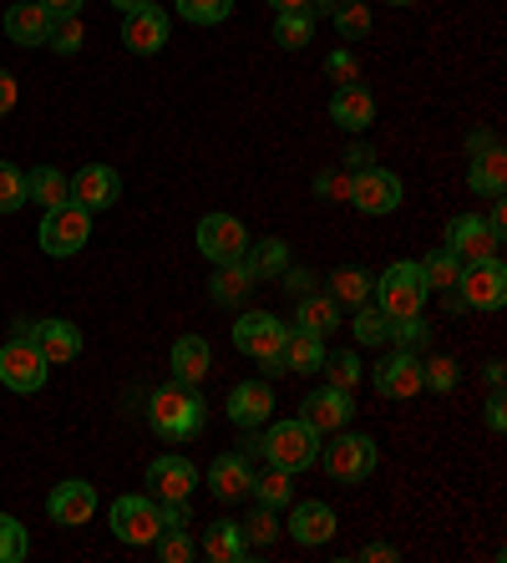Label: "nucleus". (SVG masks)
I'll return each instance as SVG.
<instances>
[{
    "label": "nucleus",
    "mask_w": 507,
    "mask_h": 563,
    "mask_svg": "<svg viewBox=\"0 0 507 563\" xmlns=\"http://www.w3.org/2000/svg\"><path fill=\"white\" fill-rule=\"evenodd\" d=\"M361 559L365 563H390V559H396V549H390V543H365Z\"/></svg>",
    "instance_id": "56"
},
{
    "label": "nucleus",
    "mask_w": 507,
    "mask_h": 563,
    "mask_svg": "<svg viewBox=\"0 0 507 563\" xmlns=\"http://www.w3.org/2000/svg\"><path fill=\"white\" fill-rule=\"evenodd\" d=\"M46 46L62 52V56L81 52V21L77 15H52V36H46Z\"/></svg>",
    "instance_id": "46"
},
{
    "label": "nucleus",
    "mask_w": 507,
    "mask_h": 563,
    "mask_svg": "<svg viewBox=\"0 0 507 563\" xmlns=\"http://www.w3.org/2000/svg\"><path fill=\"white\" fill-rule=\"evenodd\" d=\"M376 391L386 396V401H411V396H421L427 386H421V355L406 351V345H396V355H386V361H376Z\"/></svg>",
    "instance_id": "13"
},
{
    "label": "nucleus",
    "mask_w": 507,
    "mask_h": 563,
    "mask_svg": "<svg viewBox=\"0 0 507 563\" xmlns=\"http://www.w3.org/2000/svg\"><path fill=\"white\" fill-rule=\"evenodd\" d=\"M254 285H260V279L249 275L244 260L219 264V275L209 279V300H213V305H244L249 295H254Z\"/></svg>",
    "instance_id": "28"
},
{
    "label": "nucleus",
    "mask_w": 507,
    "mask_h": 563,
    "mask_svg": "<svg viewBox=\"0 0 507 563\" xmlns=\"http://www.w3.org/2000/svg\"><path fill=\"white\" fill-rule=\"evenodd\" d=\"M482 376H487V386H503V361H487V371H482Z\"/></svg>",
    "instance_id": "62"
},
{
    "label": "nucleus",
    "mask_w": 507,
    "mask_h": 563,
    "mask_svg": "<svg viewBox=\"0 0 507 563\" xmlns=\"http://www.w3.org/2000/svg\"><path fill=\"white\" fill-rule=\"evenodd\" d=\"M239 528H244V543H249V549H269L274 538H279V518H274V508H264V503L249 512Z\"/></svg>",
    "instance_id": "39"
},
{
    "label": "nucleus",
    "mask_w": 507,
    "mask_h": 563,
    "mask_svg": "<svg viewBox=\"0 0 507 563\" xmlns=\"http://www.w3.org/2000/svg\"><path fill=\"white\" fill-rule=\"evenodd\" d=\"M320 467L335 477V483H365L371 472H376V442L365 432H345L340 427L335 442H320Z\"/></svg>",
    "instance_id": "5"
},
{
    "label": "nucleus",
    "mask_w": 507,
    "mask_h": 563,
    "mask_svg": "<svg viewBox=\"0 0 507 563\" xmlns=\"http://www.w3.org/2000/svg\"><path fill=\"white\" fill-rule=\"evenodd\" d=\"M340 0H305V15H335Z\"/></svg>",
    "instance_id": "59"
},
{
    "label": "nucleus",
    "mask_w": 507,
    "mask_h": 563,
    "mask_svg": "<svg viewBox=\"0 0 507 563\" xmlns=\"http://www.w3.org/2000/svg\"><path fill=\"white\" fill-rule=\"evenodd\" d=\"M244 264L254 279H279L289 269V244L285 239H260V244L244 250Z\"/></svg>",
    "instance_id": "32"
},
{
    "label": "nucleus",
    "mask_w": 507,
    "mask_h": 563,
    "mask_svg": "<svg viewBox=\"0 0 507 563\" xmlns=\"http://www.w3.org/2000/svg\"><path fill=\"white\" fill-rule=\"evenodd\" d=\"M295 325L299 330H310V335H320V341H326V335H335L340 330V305L330 300V295H299V310H295Z\"/></svg>",
    "instance_id": "29"
},
{
    "label": "nucleus",
    "mask_w": 507,
    "mask_h": 563,
    "mask_svg": "<svg viewBox=\"0 0 507 563\" xmlns=\"http://www.w3.org/2000/svg\"><path fill=\"white\" fill-rule=\"evenodd\" d=\"M390 320L381 314V305H355V341L361 345H386Z\"/></svg>",
    "instance_id": "42"
},
{
    "label": "nucleus",
    "mask_w": 507,
    "mask_h": 563,
    "mask_svg": "<svg viewBox=\"0 0 507 563\" xmlns=\"http://www.w3.org/2000/svg\"><path fill=\"white\" fill-rule=\"evenodd\" d=\"M213 371V351L203 335H183L178 345H173V380H183V386H198V380Z\"/></svg>",
    "instance_id": "26"
},
{
    "label": "nucleus",
    "mask_w": 507,
    "mask_h": 563,
    "mask_svg": "<svg viewBox=\"0 0 507 563\" xmlns=\"http://www.w3.org/2000/svg\"><path fill=\"white\" fill-rule=\"evenodd\" d=\"M249 487H254L249 452H223V457H213V467H209V493H213V498H219V503L249 498Z\"/></svg>",
    "instance_id": "21"
},
{
    "label": "nucleus",
    "mask_w": 507,
    "mask_h": 563,
    "mask_svg": "<svg viewBox=\"0 0 507 563\" xmlns=\"http://www.w3.org/2000/svg\"><path fill=\"white\" fill-rule=\"evenodd\" d=\"M467 153H472V157L497 153V132H472V137H467Z\"/></svg>",
    "instance_id": "54"
},
{
    "label": "nucleus",
    "mask_w": 507,
    "mask_h": 563,
    "mask_svg": "<svg viewBox=\"0 0 507 563\" xmlns=\"http://www.w3.org/2000/svg\"><path fill=\"white\" fill-rule=\"evenodd\" d=\"M31 553V538L26 528L15 523L11 512H0V563H21Z\"/></svg>",
    "instance_id": "43"
},
{
    "label": "nucleus",
    "mask_w": 507,
    "mask_h": 563,
    "mask_svg": "<svg viewBox=\"0 0 507 563\" xmlns=\"http://www.w3.org/2000/svg\"><path fill=\"white\" fill-rule=\"evenodd\" d=\"M467 188L472 194H482V198H503L507 194V157H503V147H497V153L472 157Z\"/></svg>",
    "instance_id": "31"
},
{
    "label": "nucleus",
    "mask_w": 507,
    "mask_h": 563,
    "mask_svg": "<svg viewBox=\"0 0 507 563\" xmlns=\"http://www.w3.org/2000/svg\"><path fill=\"white\" fill-rule=\"evenodd\" d=\"M249 250V229L234 219V213H203V223H198V254L213 264H234L244 260Z\"/></svg>",
    "instance_id": "11"
},
{
    "label": "nucleus",
    "mask_w": 507,
    "mask_h": 563,
    "mask_svg": "<svg viewBox=\"0 0 507 563\" xmlns=\"http://www.w3.org/2000/svg\"><path fill=\"white\" fill-rule=\"evenodd\" d=\"M351 417H355V391H340V386H320V391H310L299 401V421L315 427L320 437L351 427Z\"/></svg>",
    "instance_id": "14"
},
{
    "label": "nucleus",
    "mask_w": 507,
    "mask_h": 563,
    "mask_svg": "<svg viewBox=\"0 0 507 563\" xmlns=\"http://www.w3.org/2000/svg\"><path fill=\"white\" fill-rule=\"evenodd\" d=\"M487 427H493V432H507V401H503V386H493V396H487Z\"/></svg>",
    "instance_id": "51"
},
{
    "label": "nucleus",
    "mask_w": 507,
    "mask_h": 563,
    "mask_svg": "<svg viewBox=\"0 0 507 563\" xmlns=\"http://www.w3.org/2000/svg\"><path fill=\"white\" fill-rule=\"evenodd\" d=\"M289 477H295V472L269 467V472H260V477H254V487H249V493H254L264 508L279 512V508H289V503H295V483H289Z\"/></svg>",
    "instance_id": "35"
},
{
    "label": "nucleus",
    "mask_w": 507,
    "mask_h": 563,
    "mask_svg": "<svg viewBox=\"0 0 507 563\" xmlns=\"http://www.w3.org/2000/svg\"><path fill=\"white\" fill-rule=\"evenodd\" d=\"M41 250L52 254V260H71V254L87 250L91 239V213L81 209V203H56V209H46V219H41Z\"/></svg>",
    "instance_id": "6"
},
{
    "label": "nucleus",
    "mask_w": 507,
    "mask_h": 563,
    "mask_svg": "<svg viewBox=\"0 0 507 563\" xmlns=\"http://www.w3.org/2000/svg\"><path fill=\"white\" fill-rule=\"evenodd\" d=\"M326 77L335 81V87H351V81H361V62H355V52H345V46H340V52H330L326 56Z\"/></svg>",
    "instance_id": "48"
},
{
    "label": "nucleus",
    "mask_w": 507,
    "mask_h": 563,
    "mask_svg": "<svg viewBox=\"0 0 507 563\" xmlns=\"http://www.w3.org/2000/svg\"><path fill=\"white\" fill-rule=\"evenodd\" d=\"M326 341L320 335H310V330H289L285 335V351H279V361H285V371H299V376H315V371L326 366Z\"/></svg>",
    "instance_id": "27"
},
{
    "label": "nucleus",
    "mask_w": 507,
    "mask_h": 563,
    "mask_svg": "<svg viewBox=\"0 0 507 563\" xmlns=\"http://www.w3.org/2000/svg\"><path fill=\"white\" fill-rule=\"evenodd\" d=\"M330 122L345 132H365L371 122H376V97L365 92L361 81H351V87H335V97H330Z\"/></svg>",
    "instance_id": "23"
},
{
    "label": "nucleus",
    "mask_w": 507,
    "mask_h": 563,
    "mask_svg": "<svg viewBox=\"0 0 507 563\" xmlns=\"http://www.w3.org/2000/svg\"><path fill=\"white\" fill-rule=\"evenodd\" d=\"M153 553L163 563H188L198 553V543H194V533H188V528H163V533L153 538Z\"/></svg>",
    "instance_id": "38"
},
{
    "label": "nucleus",
    "mask_w": 507,
    "mask_h": 563,
    "mask_svg": "<svg viewBox=\"0 0 507 563\" xmlns=\"http://www.w3.org/2000/svg\"><path fill=\"white\" fill-rule=\"evenodd\" d=\"M447 250H452L462 264L503 260V234H493V223L477 219V213H462V219L447 223Z\"/></svg>",
    "instance_id": "10"
},
{
    "label": "nucleus",
    "mask_w": 507,
    "mask_h": 563,
    "mask_svg": "<svg viewBox=\"0 0 507 563\" xmlns=\"http://www.w3.org/2000/svg\"><path fill=\"white\" fill-rule=\"evenodd\" d=\"M157 518H163V528H188V523H194L188 498H183V503H157Z\"/></svg>",
    "instance_id": "50"
},
{
    "label": "nucleus",
    "mask_w": 507,
    "mask_h": 563,
    "mask_svg": "<svg viewBox=\"0 0 507 563\" xmlns=\"http://www.w3.org/2000/svg\"><path fill=\"white\" fill-rule=\"evenodd\" d=\"M279 279H285V289H289V295H295V300H299V295H310V289H315V279L305 275V269H285V275H279Z\"/></svg>",
    "instance_id": "53"
},
{
    "label": "nucleus",
    "mask_w": 507,
    "mask_h": 563,
    "mask_svg": "<svg viewBox=\"0 0 507 563\" xmlns=\"http://www.w3.org/2000/svg\"><path fill=\"white\" fill-rule=\"evenodd\" d=\"M285 335H289V325H285V320H274L269 310H249V314H239V320H234V351L249 355V361H260L269 376H279V371H285V361H279Z\"/></svg>",
    "instance_id": "3"
},
{
    "label": "nucleus",
    "mask_w": 507,
    "mask_h": 563,
    "mask_svg": "<svg viewBox=\"0 0 507 563\" xmlns=\"http://www.w3.org/2000/svg\"><path fill=\"white\" fill-rule=\"evenodd\" d=\"M487 223H493V234H503V229H507V209H503V198H493V213H487Z\"/></svg>",
    "instance_id": "58"
},
{
    "label": "nucleus",
    "mask_w": 507,
    "mask_h": 563,
    "mask_svg": "<svg viewBox=\"0 0 507 563\" xmlns=\"http://www.w3.org/2000/svg\"><path fill=\"white\" fill-rule=\"evenodd\" d=\"M198 553H203V559H213V563H239L249 553L244 528H239L234 518H219V523L203 528V543H198Z\"/></svg>",
    "instance_id": "25"
},
{
    "label": "nucleus",
    "mask_w": 507,
    "mask_h": 563,
    "mask_svg": "<svg viewBox=\"0 0 507 563\" xmlns=\"http://www.w3.org/2000/svg\"><path fill=\"white\" fill-rule=\"evenodd\" d=\"M122 194V178L107 163H87V168H77V178H71V203H81L87 213L97 209H112Z\"/></svg>",
    "instance_id": "20"
},
{
    "label": "nucleus",
    "mask_w": 507,
    "mask_h": 563,
    "mask_svg": "<svg viewBox=\"0 0 507 563\" xmlns=\"http://www.w3.org/2000/svg\"><path fill=\"white\" fill-rule=\"evenodd\" d=\"M390 5H417V0H390Z\"/></svg>",
    "instance_id": "64"
},
{
    "label": "nucleus",
    "mask_w": 507,
    "mask_h": 563,
    "mask_svg": "<svg viewBox=\"0 0 507 563\" xmlns=\"http://www.w3.org/2000/svg\"><path fill=\"white\" fill-rule=\"evenodd\" d=\"M46 376H52V361L36 351V341H5L0 345V386L5 391H41L46 386Z\"/></svg>",
    "instance_id": "7"
},
{
    "label": "nucleus",
    "mask_w": 507,
    "mask_h": 563,
    "mask_svg": "<svg viewBox=\"0 0 507 563\" xmlns=\"http://www.w3.org/2000/svg\"><path fill=\"white\" fill-rule=\"evenodd\" d=\"M249 457H264L269 467H285V472H305L315 467V457H320V432L315 427H305V421H274L264 437H249L244 442Z\"/></svg>",
    "instance_id": "2"
},
{
    "label": "nucleus",
    "mask_w": 507,
    "mask_h": 563,
    "mask_svg": "<svg viewBox=\"0 0 507 563\" xmlns=\"http://www.w3.org/2000/svg\"><path fill=\"white\" fill-rule=\"evenodd\" d=\"M5 36L15 46H46L52 36V11L41 5V0H15L11 11H5Z\"/></svg>",
    "instance_id": "22"
},
{
    "label": "nucleus",
    "mask_w": 507,
    "mask_h": 563,
    "mask_svg": "<svg viewBox=\"0 0 507 563\" xmlns=\"http://www.w3.org/2000/svg\"><path fill=\"white\" fill-rule=\"evenodd\" d=\"M26 203V173L15 163H0V213H15Z\"/></svg>",
    "instance_id": "45"
},
{
    "label": "nucleus",
    "mask_w": 507,
    "mask_h": 563,
    "mask_svg": "<svg viewBox=\"0 0 507 563\" xmlns=\"http://www.w3.org/2000/svg\"><path fill=\"white\" fill-rule=\"evenodd\" d=\"M386 341L406 345V351H417V345H421V341H427V325H421V314H411V320H390V330H386Z\"/></svg>",
    "instance_id": "49"
},
{
    "label": "nucleus",
    "mask_w": 507,
    "mask_h": 563,
    "mask_svg": "<svg viewBox=\"0 0 507 563\" xmlns=\"http://www.w3.org/2000/svg\"><path fill=\"white\" fill-rule=\"evenodd\" d=\"M326 386H340V391H355L361 386V361L355 351H340V355H326Z\"/></svg>",
    "instance_id": "41"
},
{
    "label": "nucleus",
    "mask_w": 507,
    "mask_h": 563,
    "mask_svg": "<svg viewBox=\"0 0 507 563\" xmlns=\"http://www.w3.org/2000/svg\"><path fill=\"white\" fill-rule=\"evenodd\" d=\"M41 5H46L52 15H77L81 11V0H41Z\"/></svg>",
    "instance_id": "57"
},
{
    "label": "nucleus",
    "mask_w": 507,
    "mask_h": 563,
    "mask_svg": "<svg viewBox=\"0 0 507 563\" xmlns=\"http://www.w3.org/2000/svg\"><path fill=\"white\" fill-rule=\"evenodd\" d=\"M421 279H427V289L447 295V289H456V279H462V260L442 244V250H431L427 260H421Z\"/></svg>",
    "instance_id": "34"
},
{
    "label": "nucleus",
    "mask_w": 507,
    "mask_h": 563,
    "mask_svg": "<svg viewBox=\"0 0 507 563\" xmlns=\"http://www.w3.org/2000/svg\"><path fill=\"white\" fill-rule=\"evenodd\" d=\"M371 295H376V305H381L386 320H411V314H421V305H427L431 289H427V279H421V264L396 260L386 275L371 285Z\"/></svg>",
    "instance_id": "4"
},
{
    "label": "nucleus",
    "mask_w": 507,
    "mask_h": 563,
    "mask_svg": "<svg viewBox=\"0 0 507 563\" xmlns=\"http://www.w3.org/2000/svg\"><path fill=\"white\" fill-rule=\"evenodd\" d=\"M335 31L345 41H361L371 31V11H365V0H340L335 5Z\"/></svg>",
    "instance_id": "44"
},
{
    "label": "nucleus",
    "mask_w": 507,
    "mask_h": 563,
    "mask_svg": "<svg viewBox=\"0 0 507 563\" xmlns=\"http://www.w3.org/2000/svg\"><path fill=\"white\" fill-rule=\"evenodd\" d=\"M229 421L234 427H244V432H254V427H264V421L274 417V386L269 380H234L229 386Z\"/></svg>",
    "instance_id": "16"
},
{
    "label": "nucleus",
    "mask_w": 507,
    "mask_h": 563,
    "mask_svg": "<svg viewBox=\"0 0 507 563\" xmlns=\"http://www.w3.org/2000/svg\"><path fill=\"white\" fill-rule=\"evenodd\" d=\"M401 198H406V188H401V178L390 168H361V173H351V198L345 203H355L361 213H371V219H381V213H396L401 209Z\"/></svg>",
    "instance_id": "9"
},
{
    "label": "nucleus",
    "mask_w": 507,
    "mask_h": 563,
    "mask_svg": "<svg viewBox=\"0 0 507 563\" xmlns=\"http://www.w3.org/2000/svg\"><path fill=\"white\" fill-rule=\"evenodd\" d=\"M147 421H153V432L163 437V442H188V437L203 432L209 411H203V396H198V386L168 380V386H157L153 401H147Z\"/></svg>",
    "instance_id": "1"
},
{
    "label": "nucleus",
    "mask_w": 507,
    "mask_h": 563,
    "mask_svg": "<svg viewBox=\"0 0 507 563\" xmlns=\"http://www.w3.org/2000/svg\"><path fill=\"white\" fill-rule=\"evenodd\" d=\"M178 15L194 26H223L234 15V0H178Z\"/></svg>",
    "instance_id": "37"
},
{
    "label": "nucleus",
    "mask_w": 507,
    "mask_h": 563,
    "mask_svg": "<svg viewBox=\"0 0 507 563\" xmlns=\"http://www.w3.org/2000/svg\"><path fill=\"white\" fill-rule=\"evenodd\" d=\"M274 41H279L285 52H299V46H310V41H315V15H305V11L274 15Z\"/></svg>",
    "instance_id": "36"
},
{
    "label": "nucleus",
    "mask_w": 507,
    "mask_h": 563,
    "mask_svg": "<svg viewBox=\"0 0 507 563\" xmlns=\"http://www.w3.org/2000/svg\"><path fill=\"white\" fill-rule=\"evenodd\" d=\"M112 533H118L122 543H132V549H153V538L163 533L157 503L153 498H137V493L118 498V503H112Z\"/></svg>",
    "instance_id": "12"
},
{
    "label": "nucleus",
    "mask_w": 507,
    "mask_h": 563,
    "mask_svg": "<svg viewBox=\"0 0 507 563\" xmlns=\"http://www.w3.org/2000/svg\"><path fill=\"white\" fill-rule=\"evenodd\" d=\"M112 5H118V11L128 15V11H143V5H153V0H112Z\"/></svg>",
    "instance_id": "63"
},
{
    "label": "nucleus",
    "mask_w": 507,
    "mask_h": 563,
    "mask_svg": "<svg viewBox=\"0 0 507 563\" xmlns=\"http://www.w3.org/2000/svg\"><path fill=\"white\" fill-rule=\"evenodd\" d=\"M15 97H21V87H15V77L5 71V66H0V118H5V112L15 107Z\"/></svg>",
    "instance_id": "52"
},
{
    "label": "nucleus",
    "mask_w": 507,
    "mask_h": 563,
    "mask_svg": "<svg viewBox=\"0 0 507 563\" xmlns=\"http://www.w3.org/2000/svg\"><path fill=\"white\" fill-rule=\"evenodd\" d=\"M274 15H289V11H305V0H269Z\"/></svg>",
    "instance_id": "60"
},
{
    "label": "nucleus",
    "mask_w": 507,
    "mask_h": 563,
    "mask_svg": "<svg viewBox=\"0 0 507 563\" xmlns=\"http://www.w3.org/2000/svg\"><path fill=\"white\" fill-rule=\"evenodd\" d=\"M147 487H153V503H183V498H194L198 472H194V462L188 457L168 452V457L147 462Z\"/></svg>",
    "instance_id": "15"
},
{
    "label": "nucleus",
    "mask_w": 507,
    "mask_h": 563,
    "mask_svg": "<svg viewBox=\"0 0 507 563\" xmlns=\"http://www.w3.org/2000/svg\"><path fill=\"white\" fill-rule=\"evenodd\" d=\"M456 300L467 305V310H503V305H507V264L503 260L462 264Z\"/></svg>",
    "instance_id": "8"
},
{
    "label": "nucleus",
    "mask_w": 507,
    "mask_h": 563,
    "mask_svg": "<svg viewBox=\"0 0 507 563\" xmlns=\"http://www.w3.org/2000/svg\"><path fill=\"white\" fill-rule=\"evenodd\" d=\"M168 11L163 5H143V11H128V21H122V41H128V52L137 56H157L163 46H168Z\"/></svg>",
    "instance_id": "17"
},
{
    "label": "nucleus",
    "mask_w": 507,
    "mask_h": 563,
    "mask_svg": "<svg viewBox=\"0 0 507 563\" xmlns=\"http://www.w3.org/2000/svg\"><path fill=\"white\" fill-rule=\"evenodd\" d=\"M371 285H376V279L365 275L361 264H345V269H335V279H330V300L335 305H365L371 300Z\"/></svg>",
    "instance_id": "33"
},
{
    "label": "nucleus",
    "mask_w": 507,
    "mask_h": 563,
    "mask_svg": "<svg viewBox=\"0 0 507 563\" xmlns=\"http://www.w3.org/2000/svg\"><path fill=\"white\" fill-rule=\"evenodd\" d=\"M376 157H371V147H361V143H351V153H345V173H361V168H371Z\"/></svg>",
    "instance_id": "55"
},
{
    "label": "nucleus",
    "mask_w": 507,
    "mask_h": 563,
    "mask_svg": "<svg viewBox=\"0 0 507 563\" xmlns=\"http://www.w3.org/2000/svg\"><path fill=\"white\" fill-rule=\"evenodd\" d=\"M46 512H52V523L62 528H81L91 523V512H97V487L71 477V483H56L52 498H46Z\"/></svg>",
    "instance_id": "18"
},
{
    "label": "nucleus",
    "mask_w": 507,
    "mask_h": 563,
    "mask_svg": "<svg viewBox=\"0 0 507 563\" xmlns=\"http://www.w3.org/2000/svg\"><path fill=\"white\" fill-rule=\"evenodd\" d=\"M456 380H462V366H456L452 355L421 361V386H427V391H456Z\"/></svg>",
    "instance_id": "40"
},
{
    "label": "nucleus",
    "mask_w": 507,
    "mask_h": 563,
    "mask_svg": "<svg viewBox=\"0 0 507 563\" xmlns=\"http://www.w3.org/2000/svg\"><path fill=\"white\" fill-rule=\"evenodd\" d=\"M31 335H36V325H31V320H15V330H11V341H31Z\"/></svg>",
    "instance_id": "61"
},
{
    "label": "nucleus",
    "mask_w": 507,
    "mask_h": 563,
    "mask_svg": "<svg viewBox=\"0 0 507 563\" xmlns=\"http://www.w3.org/2000/svg\"><path fill=\"white\" fill-rule=\"evenodd\" d=\"M36 351L52 361V366H66V361H77L81 355V330L71 320H36Z\"/></svg>",
    "instance_id": "24"
},
{
    "label": "nucleus",
    "mask_w": 507,
    "mask_h": 563,
    "mask_svg": "<svg viewBox=\"0 0 507 563\" xmlns=\"http://www.w3.org/2000/svg\"><path fill=\"white\" fill-rule=\"evenodd\" d=\"M315 198H335V203H345V198H351V173L345 168H320L315 173Z\"/></svg>",
    "instance_id": "47"
},
{
    "label": "nucleus",
    "mask_w": 507,
    "mask_h": 563,
    "mask_svg": "<svg viewBox=\"0 0 507 563\" xmlns=\"http://www.w3.org/2000/svg\"><path fill=\"white\" fill-rule=\"evenodd\" d=\"M340 518L330 503H295V512H289V538H295L299 549H326L330 538H335Z\"/></svg>",
    "instance_id": "19"
},
{
    "label": "nucleus",
    "mask_w": 507,
    "mask_h": 563,
    "mask_svg": "<svg viewBox=\"0 0 507 563\" xmlns=\"http://www.w3.org/2000/svg\"><path fill=\"white\" fill-rule=\"evenodd\" d=\"M26 198L41 203V209H56V203L71 198V178H66L62 168H52V163H41V168L26 173Z\"/></svg>",
    "instance_id": "30"
}]
</instances>
